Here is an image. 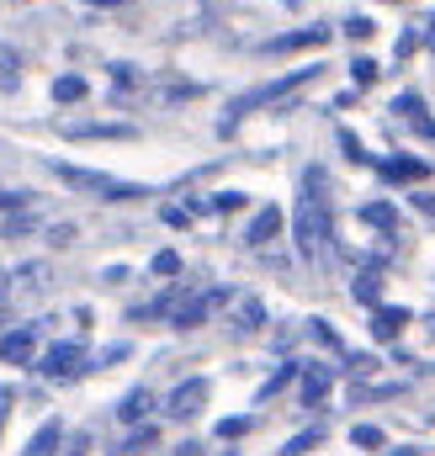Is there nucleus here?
I'll list each match as a JSON object with an SVG mask.
<instances>
[{"label": "nucleus", "mask_w": 435, "mask_h": 456, "mask_svg": "<svg viewBox=\"0 0 435 456\" xmlns=\"http://www.w3.org/2000/svg\"><path fill=\"white\" fill-rule=\"evenodd\" d=\"M292 239H298V255L303 260H324L329 255V175L324 165H308L303 170V197L292 208Z\"/></svg>", "instance_id": "1"}, {"label": "nucleus", "mask_w": 435, "mask_h": 456, "mask_svg": "<svg viewBox=\"0 0 435 456\" xmlns=\"http://www.w3.org/2000/svg\"><path fill=\"white\" fill-rule=\"evenodd\" d=\"M319 75V64H308V69H287V75H276V80H266V86H255V91H244V96H234L228 107H223V117H218V133L228 138L239 122L250 112H260V107H282V102H292L308 80Z\"/></svg>", "instance_id": "2"}, {"label": "nucleus", "mask_w": 435, "mask_h": 456, "mask_svg": "<svg viewBox=\"0 0 435 456\" xmlns=\"http://www.w3.org/2000/svg\"><path fill=\"white\" fill-rule=\"evenodd\" d=\"M48 170L70 191L96 197V202H144L149 197V186H138V181H122V175H107V170H86V165H70V159H48Z\"/></svg>", "instance_id": "3"}, {"label": "nucleus", "mask_w": 435, "mask_h": 456, "mask_svg": "<svg viewBox=\"0 0 435 456\" xmlns=\"http://www.w3.org/2000/svg\"><path fill=\"white\" fill-rule=\"evenodd\" d=\"M32 371H37L43 382H80V377L96 371V355H86V340H59L37 355Z\"/></svg>", "instance_id": "4"}, {"label": "nucleus", "mask_w": 435, "mask_h": 456, "mask_svg": "<svg viewBox=\"0 0 435 456\" xmlns=\"http://www.w3.org/2000/svg\"><path fill=\"white\" fill-rule=\"evenodd\" d=\"M223 303H239V292H234V287H208V292H186V297H181V308L170 314V330L192 335L197 324H208V319H213Z\"/></svg>", "instance_id": "5"}, {"label": "nucleus", "mask_w": 435, "mask_h": 456, "mask_svg": "<svg viewBox=\"0 0 435 456\" xmlns=\"http://www.w3.org/2000/svg\"><path fill=\"white\" fill-rule=\"evenodd\" d=\"M208 398H213V382H208V377H186V382L170 387V398H165V419H192V414L208 409Z\"/></svg>", "instance_id": "6"}, {"label": "nucleus", "mask_w": 435, "mask_h": 456, "mask_svg": "<svg viewBox=\"0 0 435 456\" xmlns=\"http://www.w3.org/2000/svg\"><path fill=\"white\" fill-rule=\"evenodd\" d=\"M48 319H32V324H16L0 335V361L5 366H37V335H43Z\"/></svg>", "instance_id": "7"}, {"label": "nucleus", "mask_w": 435, "mask_h": 456, "mask_svg": "<svg viewBox=\"0 0 435 456\" xmlns=\"http://www.w3.org/2000/svg\"><path fill=\"white\" fill-rule=\"evenodd\" d=\"M329 43V27H292V32H276V37H266L260 43V53H303V48H324Z\"/></svg>", "instance_id": "8"}, {"label": "nucleus", "mask_w": 435, "mask_h": 456, "mask_svg": "<svg viewBox=\"0 0 435 456\" xmlns=\"http://www.w3.org/2000/svg\"><path fill=\"white\" fill-rule=\"evenodd\" d=\"M329 387H334V366H324V361H303V377H298L303 409H319V403L329 398Z\"/></svg>", "instance_id": "9"}, {"label": "nucleus", "mask_w": 435, "mask_h": 456, "mask_svg": "<svg viewBox=\"0 0 435 456\" xmlns=\"http://www.w3.org/2000/svg\"><path fill=\"white\" fill-rule=\"evenodd\" d=\"M64 138H75V143H91V138H117V143H127V138H138V127H133V122H64Z\"/></svg>", "instance_id": "10"}, {"label": "nucleus", "mask_w": 435, "mask_h": 456, "mask_svg": "<svg viewBox=\"0 0 435 456\" xmlns=\"http://www.w3.org/2000/svg\"><path fill=\"white\" fill-rule=\"evenodd\" d=\"M393 112L404 117V122H414L420 138H435V117H431V107H425L420 91H398V96H393Z\"/></svg>", "instance_id": "11"}, {"label": "nucleus", "mask_w": 435, "mask_h": 456, "mask_svg": "<svg viewBox=\"0 0 435 456\" xmlns=\"http://www.w3.org/2000/svg\"><path fill=\"white\" fill-rule=\"evenodd\" d=\"M192 287H165L154 303H138V308H127V324H149V319H170L176 308H181V297H186Z\"/></svg>", "instance_id": "12"}, {"label": "nucleus", "mask_w": 435, "mask_h": 456, "mask_svg": "<svg viewBox=\"0 0 435 456\" xmlns=\"http://www.w3.org/2000/svg\"><path fill=\"white\" fill-rule=\"evenodd\" d=\"M149 409H154V393H149V387H127L111 414H117L127 430H138V425H149Z\"/></svg>", "instance_id": "13"}, {"label": "nucleus", "mask_w": 435, "mask_h": 456, "mask_svg": "<svg viewBox=\"0 0 435 456\" xmlns=\"http://www.w3.org/2000/svg\"><path fill=\"white\" fill-rule=\"evenodd\" d=\"M409 330V308H393V303H382V308H372V340L393 345L398 335Z\"/></svg>", "instance_id": "14"}, {"label": "nucleus", "mask_w": 435, "mask_h": 456, "mask_svg": "<svg viewBox=\"0 0 435 456\" xmlns=\"http://www.w3.org/2000/svg\"><path fill=\"white\" fill-rule=\"evenodd\" d=\"M228 324H234V335H239V340L260 335V330H266V303H260V297H239V303H234V319H228Z\"/></svg>", "instance_id": "15"}, {"label": "nucleus", "mask_w": 435, "mask_h": 456, "mask_svg": "<svg viewBox=\"0 0 435 456\" xmlns=\"http://www.w3.org/2000/svg\"><path fill=\"white\" fill-rule=\"evenodd\" d=\"M64 419H43L37 430H32V441L21 446V456H59V446H64Z\"/></svg>", "instance_id": "16"}, {"label": "nucleus", "mask_w": 435, "mask_h": 456, "mask_svg": "<svg viewBox=\"0 0 435 456\" xmlns=\"http://www.w3.org/2000/svg\"><path fill=\"white\" fill-rule=\"evenodd\" d=\"M298 377H303V361H282V366H276V371H271V377H266V382L255 387V409H260V403H271L276 393H287V387H292Z\"/></svg>", "instance_id": "17"}, {"label": "nucleus", "mask_w": 435, "mask_h": 456, "mask_svg": "<svg viewBox=\"0 0 435 456\" xmlns=\"http://www.w3.org/2000/svg\"><path fill=\"white\" fill-rule=\"evenodd\" d=\"M276 233H282V208H260V213L244 224V244H250V249H260V244H271Z\"/></svg>", "instance_id": "18"}, {"label": "nucleus", "mask_w": 435, "mask_h": 456, "mask_svg": "<svg viewBox=\"0 0 435 456\" xmlns=\"http://www.w3.org/2000/svg\"><path fill=\"white\" fill-rule=\"evenodd\" d=\"M149 452H160V425H154V419L138 425V430H127L122 446H111L107 456H149Z\"/></svg>", "instance_id": "19"}, {"label": "nucleus", "mask_w": 435, "mask_h": 456, "mask_svg": "<svg viewBox=\"0 0 435 456\" xmlns=\"http://www.w3.org/2000/svg\"><path fill=\"white\" fill-rule=\"evenodd\" d=\"M377 170H382V181H425L431 175V165L409 159V154H388V159H377Z\"/></svg>", "instance_id": "20"}, {"label": "nucleus", "mask_w": 435, "mask_h": 456, "mask_svg": "<svg viewBox=\"0 0 435 456\" xmlns=\"http://www.w3.org/2000/svg\"><path fill=\"white\" fill-rule=\"evenodd\" d=\"M350 297H356L361 308H382V276H377V265H361V271H356Z\"/></svg>", "instance_id": "21"}, {"label": "nucleus", "mask_w": 435, "mask_h": 456, "mask_svg": "<svg viewBox=\"0 0 435 456\" xmlns=\"http://www.w3.org/2000/svg\"><path fill=\"white\" fill-rule=\"evenodd\" d=\"M361 224L377 228V233H393L398 228V208L393 202H361Z\"/></svg>", "instance_id": "22"}, {"label": "nucleus", "mask_w": 435, "mask_h": 456, "mask_svg": "<svg viewBox=\"0 0 435 456\" xmlns=\"http://www.w3.org/2000/svg\"><path fill=\"white\" fill-rule=\"evenodd\" d=\"M350 446L356 452H388V436H382V425H350Z\"/></svg>", "instance_id": "23"}, {"label": "nucleus", "mask_w": 435, "mask_h": 456, "mask_svg": "<svg viewBox=\"0 0 435 456\" xmlns=\"http://www.w3.org/2000/svg\"><path fill=\"white\" fill-rule=\"evenodd\" d=\"M324 446V425H308V430H298L287 446H282V456H308V452H319Z\"/></svg>", "instance_id": "24"}, {"label": "nucleus", "mask_w": 435, "mask_h": 456, "mask_svg": "<svg viewBox=\"0 0 435 456\" xmlns=\"http://www.w3.org/2000/svg\"><path fill=\"white\" fill-rule=\"evenodd\" d=\"M308 340L319 345V350H334V355H345V340H340V330H334L329 319H308Z\"/></svg>", "instance_id": "25"}, {"label": "nucleus", "mask_w": 435, "mask_h": 456, "mask_svg": "<svg viewBox=\"0 0 435 456\" xmlns=\"http://www.w3.org/2000/svg\"><path fill=\"white\" fill-rule=\"evenodd\" d=\"M37 224H43V218H37L32 208H21V213H5V218H0V239H21V233H32Z\"/></svg>", "instance_id": "26"}, {"label": "nucleus", "mask_w": 435, "mask_h": 456, "mask_svg": "<svg viewBox=\"0 0 435 456\" xmlns=\"http://www.w3.org/2000/svg\"><path fill=\"white\" fill-rule=\"evenodd\" d=\"M350 80H356V91H366V86H377V80H382V64H377V59H366V53H356V59H350Z\"/></svg>", "instance_id": "27"}, {"label": "nucleus", "mask_w": 435, "mask_h": 456, "mask_svg": "<svg viewBox=\"0 0 435 456\" xmlns=\"http://www.w3.org/2000/svg\"><path fill=\"white\" fill-rule=\"evenodd\" d=\"M86 91H91L86 75H59V80H53V102H64V107H70V102H86Z\"/></svg>", "instance_id": "28"}, {"label": "nucleus", "mask_w": 435, "mask_h": 456, "mask_svg": "<svg viewBox=\"0 0 435 456\" xmlns=\"http://www.w3.org/2000/svg\"><path fill=\"white\" fill-rule=\"evenodd\" d=\"M255 430V414H228V419H218V441H244Z\"/></svg>", "instance_id": "29"}, {"label": "nucleus", "mask_w": 435, "mask_h": 456, "mask_svg": "<svg viewBox=\"0 0 435 456\" xmlns=\"http://www.w3.org/2000/svg\"><path fill=\"white\" fill-rule=\"evenodd\" d=\"M340 149H345V159H350V165H377V159L366 154V143H361L350 127H340Z\"/></svg>", "instance_id": "30"}, {"label": "nucleus", "mask_w": 435, "mask_h": 456, "mask_svg": "<svg viewBox=\"0 0 435 456\" xmlns=\"http://www.w3.org/2000/svg\"><path fill=\"white\" fill-rule=\"evenodd\" d=\"M340 32H345L350 43H366V37L377 32V21H372V16H345V21H340Z\"/></svg>", "instance_id": "31"}, {"label": "nucleus", "mask_w": 435, "mask_h": 456, "mask_svg": "<svg viewBox=\"0 0 435 456\" xmlns=\"http://www.w3.org/2000/svg\"><path fill=\"white\" fill-rule=\"evenodd\" d=\"M345 371L350 377H372L377 371V355L372 350H345Z\"/></svg>", "instance_id": "32"}, {"label": "nucleus", "mask_w": 435, "mask_h": 456, "mask_svg": "<svg viewBox=\"0 0 435 456\" xmlns=\"http://www.w3.org/2000/svg\"><path fill=\"white\" fill-rule=\"evenodd\" d=\"M149 271H154V276H165V281H170V276H181V255H176V249H160V255H154V260H149Z\"/></svg>", "instance_id": "33"}, {"label": "nucleus", "mask_w": 435, "mask_h": 456, "mask_svg": "<svg viewBox=\"0 0 435 456\" xmlns=\"http://www.w3.org/2000/svg\"><path fill=\"white\" fill-rule=\"evenodd\" d=\"M244 208V191H213L208 197V213H239Z\"/></svg>", "instance_id": "34"}, {"label": "nucleus", "mask_w": 435, "mask_h": 456, "mask_svg": "<svg viewBox=\"0 0 435 456\" xmlns=\"http://www.w3.org/2000/svg\"><path fill=\"white\" fill-rule=\"evenodd\" d=\"M59 456H91V430H70L64 446H59Z\"/></svg>", "instance_id": "35"}, {"label": "nucleus", "mask_w": 435, "mask_h": 456, "mask_svg": "<svg viewBox=\"0 0 435 456\" xmlns=\"http://www.w3.org/2000/svg\"><path fill=\"white\" fill-rule=\"evenodd\" d=\"M127 355H133V345H127V340L107 345V350H102V355H96V371H102V366H117V361H127Z\"/></svg>", "instance_id": "36"}, {"label": "nucleus", "mask_w": 435, "mask_h": 456, "mask_svg": "<svg viewBox=\"0 0 435 456\" xmlns=\"http://www.w3.org/2000/svg\"><path fill=\"white\" fill-rule=\"evenodd\" d=\"M111 80H117L122 91H133V86H138V64H111Z\"/></svg>", "instance_id": "37"}, {"label": "nucleus", "mask_w": 435, "mask_h": 456, "mask_svg": "<svg viewBox=\"0 0 435 456\" xmlns=\"http://www.w3.org/2000/svg\"><path fill=\"white\" fill-rule=\"evenodd\" d=\"M192 96H202V86H192V80H176V86L165 91V102H192Z\"/></svg>", "instance_id": "38"}, {"label": "nucleus", "mask_w": 435, "mask_h": 456, "mask_svg": "<svg viewBox=\"0 0 435 456\" xmlns=\"http://www.w3.org/2000/svg\"><path fill=\"white\" fill-rule=\"evenodd\" d=\"M0 86L16 91V53H5V48H0Z\"/></svg>", "instance_id": "39"}, {"label": "nucleus", "mask_w": 435, "mask_h": 456, "mask_svg": "<svg viewBox=\"0 0 435 456\" xmlns=\"http://www.w3.org/2000/svg\"><path fill=\"white\" fill-rule=\"evenodd\" d=\"M420 48H425V37H420V32H404L393 53H398V59H409V53H420Z\"/></svg>", "instance_id": "40"}, {"label": "nucleus", "mask_w": 435, "mask_h": 456, "mask_svg": "<svg viewBox=\"0 0 435 456\" xmlns=\"http://www.w3.org/2000/svg\"><path fill=\"white\" fill-rule=\"evenodd\" d=\"M11 403H16V387L0 382V430H5V419H11Z\"/></svg>", "instance_id": "41"}, {"label": "nucleus", "mask_w": 435, "mask_h": 456, "mask_svg": "<svg viewBox=\"0 0 435 456\" xmlns=\"http://www.w3.org/2000/svg\"><path fill=\"white\" fill-rule=\"evenodd\" d=\"M160 218H165V224H170V228H186V224H192V213H186V208H165Z\"/></svg>", "instance_id": "42"}, {"label": "nucleus", "mask_w": 435, "mask_h": 456, "mask_svg": "<svg viewBox=\"0 0 435 456\" xmlns=\"http://www.w3.org/2000/svg\"><path fill=\"white\" fill-rule=\"evenodd\" d=\"M75 239V224H53L48 228V244H70Z\"/></svg>", "instance_id": "43"}, {"label": "nucleus", "mask_w": 435, "mask_h": 456, "mask_svg": "<svg viewBox=\"0 0 435 456\" xmlns=\"http://www.w3.org/2000/svg\"><path fill=\"white\" fill-rule=\"evenodd\" d=\"M102 281H107V287H117V281H127V265H107V271H102Z\"/></svg>", "instance_id": "44"}, {"label": "nucleus", "mask_w": 435, "mask_h": 456, "mask_svg": "<svg viewBox=\"0 0 435 456\" xmlns=\"http://www.w3.org/2000/svg\"><path fill=\"white\" fill-rule=\"evenodd\" d=\"M409 202H414V208H420V213H431V218H435V197H431V191H414V197H409Z\"/></svg>", "instance_id": "45"}, {"label": "nucleus", "mask_w": 435, "mask_h": 456, "mask_svg": "<svg viewBox=\"0 0 435 456\" xmlns=\"http://www.w3.org/2000/svg\"><path fill=\"white\" fill-rule=\"evenodd\" d=\"M170 456H208V452H202V441H181Z\"/></svg>", "instance_id": "46"}, {"label": "nucleus", "mask_w": 435, "mask_h": 456, "mask_svg": "<svg viewBox=\"0 0 435 456\" xmlns=\"http://www.w3.org/2000/svg\"><path fill=\"white\" fill-rule=\"evenodd\" d=\"M382 456H420V446H393V452H382Z\"/></svg>", "instance_id": "47"}, {"label": "nucleus", "mask_w": 435, "mask_h": 456, "mask_svg": "<svg viewBox=\"0 0 435 456\" xmlns=\"http://www.w3.org/2000/svg\"><path fill=\"white\" fill-rule=\"evenodd\" d=\"M425 27H431V32H425V48L435 53V11H431V21H425Z\"/></svg>", "instance_id": "48"}, {"label": "nucleus", "mask_w": 435, "mask_h": 456, "mask_svg": "<svg viewBox=\"0 0 435 456\" xmlns=\"http://www.w3.org/2000/svg\"><path fill=\"white\" fill-rule=\"evenodd\" d=\"M86 5H127V0H86Z\"/></svg>", "instance_id": "49"}, {"label": "nucleus", "mask_w": 435, "mask_h": 456, "mask_svg": "<svg viewBox=\"0 0 435 456\" xmlns=\"http://www.w3.org/2000/svg\"><path fill=\"white\" fill-rule=\"evenodd\" d=\"M425 330H431V335H435V314H425Z\"/></svg>", "instance_id": "50"}, {"label": "nucleus", "mask_w": 435, "mask_h": 456, "mask_svg": "<svg viewBox=\"0 0 435 456\" xmlns=\"http://www.w3.org/2000/svg\"><path fill=\"white\" fill-rule=\"evenodd\" d=\"M223 456H239V452H223Z\"/></svg>", "instance_id": "51"}, {"label": "nucleus", "mask_w": 435, "mask_h": 456, "mask_svg": "<svg viewBox=\"0 0 435 456\" xmlns=\"http://www.w3.org/2000/svg\"><path fill=\"white\" fill-rule=\"evenodd\" d=\"M393 5H398V0H393Z\"/></svg>", "instance_id": "52"}]
</instances>
